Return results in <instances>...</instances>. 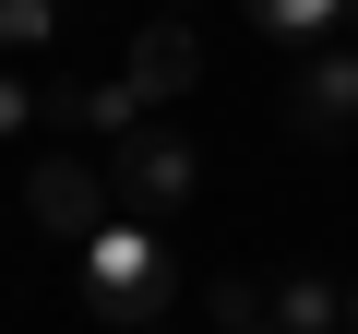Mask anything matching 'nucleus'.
Returning a JSON list of instances; mask_svg holds the SVG:
<instances>
[{
	"label": "nucleus",
	"mask_w": 358,
	"mask_h": 334,
	"mask_svg": "<svg viewBox=\"0 0 358 334\" xmlns=\"http://www.w3.org/2000/svg\"><path fill=\"white\" fill-rule=\"evenodd\" d=\"M24 203H36V227H48V239H72V251H84V239L108 227V167H84V155H48L36 180H24Z\"/></svg>",
	"instance_id": "20e7f679"
},
{
	"label": "nucleus",
	"mask_w": 358,
	"mask_h": 334,
	"mask_svg": "<svg viewBox=\"0 0 358 334\" xmlns=\"http://www.w3.org/2000/svg\"><path fill=\"white\" fill-rule=\"evenodd\" d=\"M346 36H358V0H346Z\"/></svg>",
	"instance_id": "f8f14e48"
},
{
	"label": "nucleus",
	"mask_w": 358,
	"mask_h": 334,
	"mask_svg": "<svg viewBox=\"0 0 358 334\" xmlns=\"http://www.w3.org/2000/svg\"><path fill=\"white\" fill-rule=\"evenodd\" d=\"M36 119H48V96H36V84H24V72H0V143H24V131H36Z\"/></svg>",
	"instance_id": "9d476101"
},
{
	"label": "nucleus",
	"mask_w": 358,
	"mask_h": 334,
	"mask_svg": "<svg viewBox=\"0 0 358 334\" xmlns=\"http://www.w3.org/2000/svg\"><path fill=\"white\" fill-rule=\"evenodd\" d=\"M120 84L143 96V108H167V96H192L203 84V48H192V24H179V13H155L131 48H120Z\"/></svg>",
	"instance_id": "39448f33"
},
{
	"label": "nucleus",
	"mask_w": 358,
	"mask_h": 334,
	"mask_svg": "<svg viewBox=\"0 0 358 334\" xmlns=\"http://www.w3.org/2000/svg\"><path fill=\"white\" fill-rule=\"evenodd\" d=\"M167 13H179V0H167Z\"/></svg>",
	"instance_id": "4468645a"
},
{
	"label": "nucleus",
	"mask_w": 358,
	"mask_h": 334,
	"mask_svg": "<svg viewBox=\"0 0 358 334\" xmlns=\"http://www.w3.org/2000/svg\"><path fill=\"white\" fill-rule=\"evenodd\" d=\"M334 322H346V286H322V275L275 286V334H334Z\"/></svg>",
	"instance_id": "0eeeda50"
},
{
	"label": "nucleus",
	"mask_w": 358,
	"mask_h": 334,
	"mask_svg": "<svg viewBox=\"0 0 358 334\" xmlns=\"http://www.w3.org/2000/svg\"><path fill=\"white\" fill-rule=\"evenodd\" d=\"M131 334H167V322H131Z\"/></svg>",
	"instance_id": "ddd939ff"
},
{
	"label": "nucleus",
	"mask_w": 358,
	"mask_h": 334,
	"mask_svg": "<svg viewBox=\"0 0 358 334\" xmlns=\"http://www.w3.org/2000/svg\"><path fill=\"white\" fill-rule=\"evenodd\" d=\"M239 13H251L263 36H287V48H334V36H346V0H239Z\"/></svg>",
	"instance_id": "423d86ee"
},
{
	"label": "nucleus",
	"mask_w": 358,
	"mask_h": 334,
	"mask_svg": "<svg viewBox=\"0 0 358 334\" xmlns=\"http://www.w3.org/2000/svg\"><path fill=\"white\" fill-rule=\"evenodd\" d=\"M346 334H358V286H346Z\"/></svg>",
	"instance_id": "9b49d317"
},
{
	"label": "nucleus",
	"mask_w": 358,
	"mask_h": 334,
	"mask_svg": "<svg viewBox=\"0 0 358 334\" xmlns=\"http://www.w3.org/2000/svg\"><path fill=\"white\" fill-rule=\"evenodd\" d=\"M60 36V0H0V48H48Z\"/></svg>",
	"instance_id": "1a4fd4ad"
},
{
	"label": "nucleus",
	"mask_w": 358,
	"mask_h": 334,
	"mask_svg": "<svg viewBox=\"0 0 358 334\" xmlns=\"http://www.w3.org/2000/svg\"><path fill=\"white\" fill-rule=\"evenodd\" d=\"M108 191H120V203L155 227V215H179V203L203 191V155L179 143L167 119H143V131H120V155H108Z\"/></svg>",
	"instance_id": "f03ea898"
},
{
	"label": "nucleus",
	"mask_w": 358,
	"mask_h": 334,
	"mask_svg": "<svg viewBox=\"0 0 358 334\" xmlns=\"http://www.w3.org/2000/svg\"><path fill=\"white\" fill-rule=\"evenodd\" d=\"M84 298H96L120 334H131V322H167V239L108 215V227L84 239Z\"/></svg>",
	"instance_id": "f257e3e1"
},
{
	"label": "nucleus",
	"mask_w": 358,
	"mask_h": 334,
	"mask_svg": "<svg viewBox=\"0 0 358 334\" xmlns=\"http://www.w3.org/2000/svg\"><path fill=\"white\" fill-rule=\"evenodd\" d=\"M287 119H299L310 143H346V131H358V36H334V48H310V60H299Z\"/></svg>",
	"instance_id": "7ed1b4c3"
},
{
	"label": "nucleus",
	"mask_w": 358,
	"mask_h": 334,
	"mask_svg": "<svg viewBox=\"0 0 358 334\" xmlns=\"http://www.w3.org/2000/svg\"><path fill=\"white\" fill-rule=\"evenodd\" d=\"M203 322H215V334H263V322H275V298H263L251 275H215V286H203Z\"/></svg>",
	"instance_id": "6e6552de"
}]
</instances>
